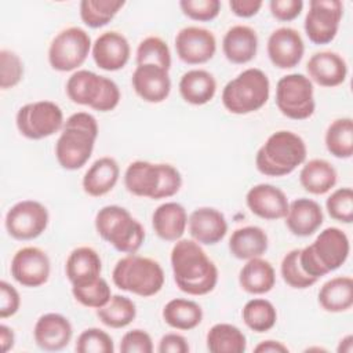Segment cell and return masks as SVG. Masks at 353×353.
Wrapping results in <instances>:
<instances>
[{
    "instance_id": "cell-1",
    "label": "cell",
    "mask_w": 353,
    "mask_h": 353,
    "mask_svg": "<svg viewBox=\"0 0 353 353\" xmlns=\"http://www.w3.org/2000/svg\"><path fill=\"white\" fill-rule=\"evenodd\" d=\"M171 269L176 287L193 296L210 294L218 283V269L194 240L179 239L171 250Z\"/></svg>"
},
{
    "instance_id": "cell-2",
    "label": "cell",
    "mask_w": 353,
    "mask_h": 353,
    "mask_svg": "<svg viewBox=\"0 0 353 353\" xmlns=\"http://www.w3.org/2000/svg\"><path fill=\"white\" fill-rule=\"evenodd\" d=\"M98 121L87 112L70 114L55 142V157L58 164L69 171L85 165L90 160L98 138Z\"/></svg>"
},
{
    "instance_id": "cell-3",
    "label": "cell",
    "mask_w": 353,
    "mask_h": 353,
    "mask_svg": "<svg viewBox=\"0 0 353 353\" xmlns=\"http://www.w3.org/2000/svg\"><path fill=\"white\" fill-rule=\"evenodd\" d=\"M124 186L134 196L168 199L179 192L182 175L171 164L137 160L130 163L124 172Z\"/></svg>"
},
{
    "instance_id": "cell-4",
    "label": "cell",
    "mask_w": 353,
    "mask_h": 353,
    "mask_svg": "<svg viewBox=\"0 0 353 353\" xmlns=\"http://www.w3.org/2000/svg\"><path fill=\"white\" fill-rule=\"evenodd\" d=\"M306 154V143L298 134L280 130L269 135L258 149L255 165L266 176H284L303 164Z\"/></svg>"
},
{
    "instance_id": "cell-5",
    "label": "cell",
    "mask_w": 353,
    "mask_h": 353,
    "mask_svg": "<svg viewBox=\"0 0 353 353\" xmlns=\"http://www.w3.org/2000/svg\"><path fill=\"white\" fill-rule=\"evenodd\" d=\"M350 252V243L343 230L335 226L325 228L316 240L301 250L299 262L305 273L320 279L341 268Z\"/></svg>"
},
{
    "instance_id": "cell-6",
    "label": "cell",
    "mask_w": 353,
    "mask_h": 353,
    "mask_svg": "<svg viewBox=\"0 0 353 353\" xmlns=\"http://www.w3.org/2000/svg\"><path fill=\"white\" fill-rule=\"evenodd\" d=\"M112 280L119 290L149 298L160 292L165 277L157 261L137 254H127L116 262Z\"/></svg>"
},
{
    "instance_id": "cell-7",
    "label": "cell",
    "mask_w": 353,
    "mask_h": 353,
    "mask_svg": "<svg viewBox=\"0 0 353 353\" xmlns=\"http://www.w3.org/2000/svg\"><path fill=\"white\" fill-rule=\"evenodd\" d=\"M97 233L119 252L137 254L145 240V229L128 210L105 205L95 215Z\"/></svg>"
},
{
    "instance_id": "cell-8",
    "label": "cell",
    "mask_w": 353,
    "mask_h": 353,
    "mask_svg": "<svg viewBox=\"0 0 353 353\" xmlns=\"http://www.w3.org/2000/svg\"><path fill=\"white\" fill-rule=\"evenodd\" d=\"M270 95V81L265 72L248 68L228 81L222 90V103L233 114H248L263 108Z\"/></svg>"
},
{
    "instance_id": "cell-9",
    "label": "cell",
    "mask_w": 353,
    "mask_h": 353,
    "mask_svg": "<svg viewBox=\"0 0 353 353\" xmlns=\"http://www.w3.org/2000/svg\"><path fill=\"white\" fill-rule=\"evenodd\" d=\"M66 95L73 103L90 106L97 112H110L117 108L121 94L119 85L109 77L80 69L66 81Z\"/></svg>"
},
{
    "instance_id": "cell-10",
    "label": "cell",
    "mask_w": 353,
    "mask_h": 353,
    "mask_svg": "<svg viewBox=\"0 0 353 353\" xmlns=\"http://www.w3.org/2000/svg\"><path fill=\"white\" fill-rule=\"evenodd\" d=\"M276 105L291 120H306L316 109L312 80L302 73L283 76L276 85Z\"/></svg>"
},
{
    "instance_id": "cell-11",
    "label": "cell",
    "mask_w": 353,
    "mask_h": 353,
    "mask_svg": "<svg viewBox=\"0 0 353 353\" xmlns=\"http://www.w3.org/2000/svg\"><path fill=\"white\" fill-rule=\"evenodd\" d=\"M92 48L90 34L79 28L69 26L51 40L48 47V63L54 70L72 72L80 68Z\"/></svg>"
},
{
    "instance_id": "cell-12",
    "label": "cell",
    "mask_w": 353,
    "mask_h": 353,
    "mask_svg": "<svg viewBox=\"0 0 353 353\" xmlns=\"http://www.w3.org/2000/svg\"><path fill=\"white\" fill-rule=\"evenodd\" d=\"M62 109L52 101H36L19 108L15 124L21 135L28 139H43L54 135L63 127Z\"/></svg>"
},
{
    "instance_id": "cell-13",
    "label": "cell",
    "mask_w": 353,
    "mask_h": 353,
    "mask_svg": "<svg viewBox=\"0 0 353 353\" xmlns=\"http://www.w3.org/2000/svg\"><path fill=\"white\" fill-rule=\"evenodd\" d=\"M48 221L46 205L36 200H22L7 211L4 226L12 239L28 241L39 237L47 229Z\"/></svg>"
},
{
    "instance_id": "cell-14",
    "label": "cell",
    "mask_w": 353,
    "mask_h": 353,
    "mask_svg": "<svg viewBox=\"0 0 353 353\" xmlns=\"http://www.w3.org/2000/svg\"><path fill=\"white\" fill-rule=\"evenodd\" d=\"M343 15V4L339 0H310L303 28L309 40L314 44L331 43L339 29Z\"/></svg>"
},
{
    "instance_id": "cell-15",
    "label": "cell",
    "mask_w": 353,
    "mask_h": 353,
    "mask_svg": "<svg viewBox=\"0 0 353 353\" xmlns=\"http://www.w3.org/2000/svg\"><path fill=\"white\" fill-rule=\"evenodd\" d=\"M11 276L12 279L29 288H36L47 283L51 272L50 258L39 247H22L11 259Z\"/></svg>"
},
{
    "instance_id": "cell-16",
    "label": "cell",
    "mask_w": 353,
    "mask_h": 353,
    "mask_svg": "<svg viewBox=\"0 0 353 353\" xmlns=\"http://www.w3.org/2000/svg\"><path fill=\"white\" fill-rule=\"evenodd\" d=\"M178 58L188 65L208 62L216 51L214 33L201 26H185L175 36Z\"/></svg>"
},
{
    "instance_id": "cell-17",
    "label": "cell",
    "mask_w": 353,
    "mask_h": 353,
    "mask_svg": "<svg viewBox=\"0 0 353 353\" xmlns=\"http://www.w3.org/2000/svg\"><path fill=\"white\" fill-rule=\"evenodd\" d=\"M266 51L270 62L276 68L292 69L302 61L305 43L296 29L283 26L270 33Z\"/></svg>"
},
{
    "instance_id": "cell-18",
    "label": "cell",
    "mask_w": 353,
    "mask_h": 353,
    "mask_svg": "<svg viewBox=\"0 0 353 353\" xmlns=\"http://www.w3.org/2000/svg\"><path fill=\"white\" fill-rule=\"evenodd\" d=\"M92 59L99 69L116 72L123 69L131 54L127 37L116 30H108L99 34L92 43Z\"/></svg>"
},
{
    "instance_id": "cell-19",
    "label": "cell",
    "mask_w": 353,
    "mask_h": 353,
    "mask_svg": "<svg viewBox=\"0 0 353 353\" xmlns=\"http://www.w3.org/2000/svg\"><path fill=\"white\" fill-rule=\"evenodd\" d=\"M131 83L137 95L149 103H160L165 101L171 92L168 70L157 65H137Z\"/></svg>"
},
{
    "instance_id": "cell-20",
    "label": "cell",
    "mask_w": 353,
    "mask_h": 353,
    "mask_svg": "<svg viewBox=\"0 0 353 353\" xmlns=\"http://www.w3.org/2000/svg\"><path fill=\"white\" fill-rule=\"evenodd\" d=\"M245 203L254 215L266 221L284 218L290 205L285 193L270 183L252 186L245 194Z\"/></svg>"
},
{
    "instance_id": "cell-21",
    "label": "cell",
    "mask_w": 353,
    "mask_h": 353,
    "mask_svg": "<svg viewBox=\"0 0 353 353\" xmlns=\"http://www.w3.org/2000/svg\"><path fill=\"white\" fill-rule=\"evenodd\" d=\"M73 336L70 321L59 313L40 316L33 328L36 345L47 352H58L66 347Z\"/></svg>"
},
{
    "instance_id": "cell-22",
    "label": "cell",
    "mask_w": 353,
    "mask_h": 353,
    "mask_svg": "<svg viewBox=\"0 0 353 353\" xmlns=\"http://www.w3.org/2000/svg\"><path fill=\"white\" fill-rule=\"evenodd\" d=\"M188 228L192 239L204 245L219 243L228 233L225 215L212 207L196 208L188 218Z\"/></svg>"
},
{
    "instance_id": "cell-23",
    "label": "cell",
    "mask_w": 353,
    "mask_h": 353,
    "mask_svg": "<svg viewBox=\"0 0 353 353\" xmlns=\"http://www.w3.org/2000/svg\"><path fill=\"white\" fill-rule=\"evenodd\" d=\"M309 79L321 87L341 85L347 76V65L342 55L334 51L314 52L307 63Z\"/></svg>"
},
{
    "instance_id": "cell-24",
    "label": "cell",
    "mask_w": 353,
    "mask_h": 353,
    "mask_svg": "<svg viewBox=\"0 0 353 353\" xmlns=\"http://www.w3.org/2000/svg\"><path fill=\"white\" fill-rule=\"evenodd\" d=\"M285 218V225L294 236L309 237L314 234L324 221V214L320 204L312 199L301 197L290 203Z\"/></svg>"
},
{
    "instance_id": "cell-25",
    "label": "cell",
    "mask_w": 353,
    "mask_h": 353,
    "mask_svg": "<svg viewBox=\"0 0 353 353\" xmlns=\"http://www.w3.org/2000/svg\"><path fill=\"white\" fill-rule=\"evenodd\" d=\"M102 261L99 254L91 247L74 248L65 263V273L72 287H80L101 277Z\"/></svg>"
},
{
    "instance_id": "cell-26",
    "label": "cell",
    "mask_w": 353,
    "mask_h": 353,
    "mask_svg": "<svg viewBox=\"0 0 353 353\" xmlns=\"http://www.w3.org/2000/svg\"><path fill=\"white\" fill-rule=\"evenodd\" d=\"M222 51L226 59L236 65L252 61L258 51V34L247 25L229 28L222 39Z\"/></svg>"
},
{
    "instance_id": "cell-27",
    "label": "cell",
    "mask_w": 353,
    "mask_h": 353,
    "mask_svg": "<svg viewBox=\"0 0 353 353\" xmlns=\"http://www.w3.org/2000/svg\"><path fill=\"white\" fill-rule=\"evenodd\" d=\"M154 233L164 241H178L188 226V214L182 204L167 201L160 204L152 215Z\"/></svg>"
},
{
    "instance_id": "cell-28",
    "label": "cell",
    "mask_w": 353,
    "mask_h": 353,
    "mask_svg": "<svg viewBox=\"0 0 353 353\" xmlns=\"http://www.w3.org/2000/svg\"><path fill=\"white\" fill-rule=\"evenodd\" d=\"M120 167L110 156H103L95 160L85 171L81 185L83 190L91 197H101L109 193L117 183Z\"/></svg>"
},
{
    "instance_id": "cell-29",
    "label": "cell",
    "mask_w": 353,
    "mask_h": 353,
    "mask_svg": "<svg viewBox=\"0 0 353 353\" xmlns=\"http://www.w3.org/2000/svg\"><path fill=\"white\" fill-rule=\"evenodd\" d=\"M178 88L185 102L200 106L208 103L215 97L216 80L204 69H192L182 74Z\"/></svg>"
},
{
    "instance_id": "cell-30",
    "label": "cell",
    "mask_w": 353,
    "mask_h": 353,
    "mask_svg": "<svg viewBox=\"0 0 353 353\" xmlns=\"http://www.w3.org/2000/svg\"><path fill=\"white\" fill-rule=\"evenodd\" d=\"M269 247L266 232L259 226H243L236 229L229 237L230 254L241 261L262 256Z\"/></svg>"
},
{
    "instance_id": "cell-31",
    "label": "cell",
    "mask_w": 353,
    "mask_h": 353,
    "mask_svg": "<svg viewBox=\"0 0 353 353\" xmlns=\"http://www.w3.org/2000/svg\"><path fill=\"white\" fill-rule=\"evenodd\" d=\"M240 287L252 295L269 292L276 284V273L272 263L261 256L248 259L239 273Z\"/></svg>"
},
{
    "instance_id": "cell-32",
    "label": "cell",
    "mask_w": 353,
    "mask_h": 353,
    "mask_svg": "<svg viewBox=\"0 0 353 353\" xmlns=\"http://www.w3.org/2000/svg\"><path fill=\"white\" fill-rule=\"evenodd\" d=\"M338 181L335 167L324 159H312L299 172L301 186L312 194H325Z\"/></svg>"
},
{
    "instance_id": "cell-33",
    "label": "cell",
    "mask_w": 353,
    "mask_h": 353,
    "mask_svg": "<svg viewBox=\"0 0 353 353\" xmlns=\"http://www.w3.org/2000/svg\"><path fill=\"white\" fill-rule=\"evenodd\" d=\"M320 306L330 313L346 312L353 305V280L349 276H336L325 281L317 295Z\"/></svg>"
},
{
    "instance_id": "cell-34",
    "label": "cell",
    "mask_w": 353,
    "mask_h": 353,
    "mask_svg": "<svg viewBox=\"0 0 353 353\" xmlns=\"http://www.w3.org/2000/svg\"><path fill=\"white\" fill-rule=\"evenodd\" d=\"M163 320L175 330L189 331L196 328L203 320L201 306L190 299L175 298L163 307Z\"/></svg>"
},
{
    "instance_id": "cell-35",
    "label": "cell",
    "mask_w": 353,
    "mask_h": 353,
    "mask_svg": "<svg viewBox=\"0 0 353 353\" xmlns=\"http://www.w3.org/2000/svg\"><path fill=\"white\" fill-rule=\"evenodd\" d=\"M205 343L211 353H243L247 349V338L243 331L228 323L214 324L207 332Z\"/></svg>"
},
{
    "instance_id": "cell-36",
    "label": "cell",
    "mask_w": 353,
    "mask_h": 353,
    "mask_svg": "<svg viewBox=\"0 0 353 353\" xmlns=\"http://www.w3.org/2000/svg\"><path fill=\"white\" fill-rule=\"evenodd\" d=\"M327 150L336 159H349L353 154V120L342 117L334 120L324 137Z\"/></svg>"
},
{
    "instance_id": "cell-37",
    "label": "cell",
    "mask_w": 353,
    "mask_h": 353,
    "mask_svg": "<svg viewBox=\"0 0 353 353\" xmlns=\"http://www.w3.org/2000/svg\"><path fill=\"white\" fill-rule=\"evenodd\" d=\"M97 317L106 327L124 328L137 317V306L128 296L112 295L105 306L97 309Z\"/></svg>"
},
{
    "instance_id": "cell-38",
    "label": "cell",
    "mask_w": 353,
    "mask_h": 353,
    "mask_svg": "<svg viewBox=\"0 0 353 353\" xmlns=\"http://www.w3.org/2000/svg\"><path fill=\"white\" fill-rule=\"evenodd\" d=\"M241 317L244 324L254 332H266L276 325L277 310L273 303L263 298L250 299L243 310Z\"/></svg>"
},
{
    "instance_id": "cell-39",
    "label": "cell",
    "mask_w": 353,
    "mask_h": 353,
    "mask_svg": "<svg viewBox=\"0 0 353 353\" xmlns=\"http://www.w3.org/2000/svg\"><path fill=\"white\" fill-rule=\"evenodd\" d=\"M123 6L124 1L121 0H83L80 18L88 28H102L116 17Z\"/></svg>"
},
{
    "instance_id": "cell-40",
    "label": "cell",
    "mask_w": 353,
    "mask_h": 353,
    "mask_svg": "<svg viewBox=\"0 0 353 353\" xmlns=\"http://www.w3.org/2000/svg\"><path fill=\"white\" fill-rule=\"evenodd\" d=\"M137 65H157L165 70L171 68V52L167 43L159 36L145 37L135 52Z\"/></svg>"
},
{
    "instance_id": "cell-41",
    "label": "cell",
    "mask_w": 353,
    "mask_h": 353,
    "mask_svg": "<svg viewBox=\"0 0 353 353\" xmlns=\"http://www.w3.org/2000/svg\"><path fill=\"white\" fill-rule=\"evenodd\" d=\"M299 252L301 248H294L284 255L280 265V273L284 283H287L290 287L296 290H305L316 284L317 279L305 273L299 262Z\"/></svg>"
},
{
    "instance_id": "cell-42",
    "label": "cell",
    "mask_w": 353,
    "mask_h": 353,
    "mask_svg": "<svg viewBox=\"0 0 353 353\" xmlns=\"http://www.w3.org/2000/svg\"><path fill=\"white\" fill-rule=\"evenodd\" d=\"M72 294L80 305L94 309L105 306L112 298L110 287L103 277H98L95 281L85 285L72 287Z\"/></svg>"
},
{
    "instance_id": "cell-43",
    "label": "cell",
    "mask_w": 353,
    "mask_h": 353,
    "mask_svg": "<svg viewBox=\"0 0 353 353\" xmlns=\"http://www.w3.org/2000/svg\"><path fill=\"white\" fill-rule=\"evenodd\" d=\"M74 349L77 353H113L114 343L106 331L91 327L77 336Z\"/></svg>"
},
{
    "instance_id": "cell-44",
    "label": "cell",
    "mask_w": 353,
    "mask_h": 353,
    "mask_svg": "<svg viewBox=\"0 0 353 353\" xmlns=\"http://www.w3.org/2000/svg\"><path fill=\"white\" fill-rule=\"evenodd\" d=\"M328 215L342 223L353 222V190L349 186L334 190L325 200Z\"/></svg>"
},
{
    "instance_id": "cell-45",
    "label": "cell",
    "mask_w": 353,
    "mask_h": 353,
    "mask_svg": "<svg viewBox=\"0 0 353 353\" xmlns=\"http://www.w3.org/2000/svg\"><path fill=\"white\" fill-rule=\"evenodd\" d=\"M23 77V62L11 50L0 51V87L8 90L15 87Z\"/></svg>"
},
{
    "instance_id": "cell-46",
    "label": "cell",
    "mask_w": 353,
    "mask_h": 353,
    "mask_svg": "<svg viewBox=\"0 0 353 353\" xmlns=\"http://www.w3.org/2000/svg\"><path fill=\"white\" fill-rule=\"evenodd\" d=\"M179 7L188 18L193 21L207 22L212 21L219 15L221 1L219 0H181Z\"/></svg>"
},
{
    "instance_id": "cell-47",
    "label": "cell",
    "mask_w": 353,
    "mask_h": 353,
    "mask_svg": "<svg viewBox=\"0 0 353 353\" xmlns=\"http://www.w3.org/2000/svg\"><path fill=\"white\" fill-rule=\"evenodd\" d=\"M120 352L123 353H152L153 341L150 335L139 328L127 331L120 341Z\"/></svg>"
},
{
    "instance_id": "cell-48",
    "label": "cell",
    "mask_w": 353,
    "mask_h": 353,
    "mask_svg": "<svg viewBox=\"0 0 353 353\" xmlns=\"http://www.w3.org/2000/svg\"><path fill=\"white\" fill-rule=\"evenodd\" d=\"M21 306L19 292L6 280L0 281V317L7 319L14 316Z\"/></svg>"
},
{
    "instance_id": "cell-49",
    "label": "cell",
    "mask_w": 353,
    "mask_h": 353,
    "mask_svg": "<svg viewBox=\"0 0 353 353\" xmlns=\"http://www.w3.org/2000/svg\"><path fill=\"white\" fill-rule=\"evenodd\" d=\"M269 8H270V14L277 21L288 22L299 17L303 8V1L302 0H272L269 3Z\"/></svg>"
},
{
    "instance_id": "cell-50",
    "label": "cell",
    "mask_w": 353,
    "mask_h": 353,
    "mask_svg": "<svg viewBox=\"0 0 353 353\" xmlns=\"http://www.w3.org/2000/svg\"><path fill=\"white\" fill-rule=\"evenodd\" d=\"M190 347L186 338L176 332L163 335L157 346L159 353H188Z\"/></svg>"
},
{
    "instance_id": "cell-51",
    "label": "cell",
    "mask_w": 353,
    "mask_h": 353,
    "mask_svg": "<svg viewBox=\"0 0 353 353\" xmlns=\"http://www.w3.org/2000/svg\"><path fill=\"white\" fill-rule=\"evenodd\" d=\"M263 3L261 0H230L232 12L240 18H251L258 14Z\"/></svg>"
},
{
    "instance_id": "cell-52",
    "label": "cell",
    "mask_w": 353,
    "mask_h": 353,
    "mask_svg": "<svg viewBox=\"0 0 353 353\" xmlns=\"http://www.w3.org/2000/svg\"><path fill=\"white\" fill-rule=\"evenodd\" d=\"M255 353H287L288 347L279 342V341H273V339H268V341H262L259 342L255 347H254Z\"/></svg>"
},
{
    "instance_id": "cell-53",
    "label": "cell",
    "mask_w": 353,
    "mask_h": 353,
    "mask_svg": "<svg viewBox=\"0 0 353 353\" xmlns=\"http://www.w3.org/2000/svg\"><path fill=\"white\" fill-rule=\"evenodd\" d=\"M0 343H1L3 353H7L8 350H11L15 343V334L12 328H10L6 324L0 325Z\"/></svg>"
},
{
    "instance_id": "cell-54",
    "label": "cell",
    "mask_w": 353,
    "mask_h": 353,
    "mask_svg": "<svg viewBox=\"0 0 353 353\" xmlns=\"http://www.w3.org/2000/svg\"><path fill=\"white\" fill-rule=\"evenodd\" d=\"M339 353H352L353 352V336L352 335H346L343 339H341L339 346L336 349Z\"/></svg>"
}]
</instances>
